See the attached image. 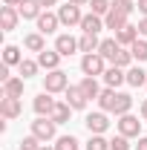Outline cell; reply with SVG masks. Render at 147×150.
<instances>
[{
    "mask_svg": "<svg viewBox=\"0 0 147 150\" xmlns=\"http://www.w3.org/2000/svg\"><path fill=\"white\" fill-rule=\"evenodd\" d=\"M81 72H84V75H92V78L104 75V72H107V58L98 55V52L84 55V58H81Z\"/></svg>",
    "mask_w": 147,
    "mask_h": 150,
    "instance_id": "1",
    "label": "cell"
},
{
    "mask_svg": "<svg viewBox=\"0 0 147 150\" xmlns=\"http://www.w3.org/2000/svg\"><path fill=\"white\" fill-rule=\"evenodd\" d=\"M66 87H69V78L64 69H52V72L43 75V93H66Z\"/></svg>",
    "mask_w": 147,
    "mask_h": 150,
    "instance_id": "2",
    "label": "cell"
},
{
    "mask_svg": "<svg viewBox=\"0 0 147 150\" xmlns=\"http://www.w3.org/2000/svg\"><path fill=\"white\" fill-rule=\"evenodd\" d=\"M55 130H58V124L52 121V118H43V115H37L35 121H32V136H37L43 144L55 139Z\"/></svg>",
    "mask_w": 147,
    "mask_h": 150,
    "instance_id": "3",
    "label": "cell"
},
{
    "mask_svg": "<svg viewBox=\"0 0 147 150\" xmlns=\"http://www.w3.org/2000/svg\"><path fill=\"white\" fill-rule=\"evenodd\" d=\"M84 124H87L90 136H104V133L110 130V118H107V112H104V110H98V112H90V115L84 118Z\"/></svg>",
    "mask_w": 147,
    "mask_h": 150,
    "instance_id": "4",
    "label": "cell"
},
{
    "mask_svg": "<svg viewBox=\"0 0 147 150\" xmlns=\"http://www.w3.org/2000/svg\"><path fill=\"white\" fill-rule=\"evenodd\" d=\"M58 20H61V26H81L84 12H81V6H75V3H64V6L58 9Z\"/></svg>",
    "mask_w": 147,
    "mask_h": 150,
    "instance_id": "5",
    "label": "cell"
},
{
    "mask_svg": "<svg viewBox=\"0 0 147 150\" xmlns=\"http://www.w3.org/2000/svg\"><path fill=\"white\" fill-rule=\"evenodd\" d=\"M115 127H118V133L121 136H127V139H139L141 136V121L136 118V115H118V121H115Z\"/></svg>",
    "mask_w": 147,
    "mask_h": 150,
    "instance_id": "6",
    "label": "cell"
},
{
    "mask_svg": "<svg viewBox=\"0 0 147 150\" xmlns=\"http://www.w3.org/2000/svg\"><path fill=\"white\" fill-rule=\"evenodd\" d=\"M0 115H3L6 121H12V118H20V115H23V104H20V98L3 95V98H0Z\"/></svg>",
    "mask_w": 147,
    "mask_h": 150,
    "instance_id": "7",
    "label": "cell"
},
{
    "mask_svg": "<svg viewBox=\"0 0 147 150\" xmlns=\"http://www.w3.org/2000/svg\"><path fill=\"white\" fill-rule=\"evenodd\" d=\"M55 104H58V101L52 98V93H40V95L32 98V110H35L37 115H43V118H49V115H52Z\"/></svg>",
    "mask_w": 147,
    "mask_h": 150,
    "instance_id": "8",
    "label": "cell"
},
{
    "mask_svg": "<svg viewBox=\"0 0 147 150\" xmlns=\"http://www.w3.org/2000/svg\"><path fill=\"white\" fill-rule=\"evenodd\" d=\"M20 23V12L18 6H0V26H3V32H12V29H18Z\"/></svg>",
    "mask_w": 147,
    "mask_h": 150,
    "instance_id": "9",
    "label": "cell"
},
{
    "mask_svg": "<svg viewBox=\"0 0 147 150\" xmlns=\"http://www.w3.org/2000/svg\"><path fill=\"white\" fill-rule=\"evenodd\" d=\"M61 52L58 49H43V52H37V64H40V69H46V72H52V69H61L58 64H61Z\"/></svg>",
    "mask_w": 147,
    "mask_h": 150,
    "instance_id": "10",
    "label": "cell"
},
{
    "mask_svg": "<svg viewBox=\"0 0 147 150\" xmlns=\"http://www.w3.org/2000/svg\"><path fill=\"white\" fill-rule=\"evenodd\" d=\"M18 12H20L23 20H37L40 15H43V6H40V0H20Z\"/></svg>",
    "mask_w": 147,
    "mask_h": 150,
    "instance_id": "11",
    "label": "cell"
},
{
    "mask_svg": "<svg viewBox=\"0 0 147 150\" xmlns=\"http://www.w3.org/2000/svg\"><path fill=\"white\" fill-rule=\"evenodd\" d=\"M35 23H37V32H40V35H52L58 26H61V20H58L55 12H43V15L35 20Z\"/></svg>",
    "mask_w": 147,
    "mask_h": 150,
    "instance_id": "12",
    "label": "cell"
},
{
    "mask_svg": "<svg viewBox=\"0 0 147 150\" xmlns=\"http://www.w3.org/2000/svg\"><path fill=\"white\" fill-rule=\"evenodd\" d=\"M101 29H107V26H104V18H98V15H84V20H81V32H84V35H98V32H101Z\"/></svg>",
    "mask_w": 147,
    "mask_h": 150,
    "instance_id": "13",
    "label": "cell"
},
{
    "mask_svg": "<svg viewBox=\"0 0 147 150\" xmlns=\"http://www.w3.org/2000/svg\"><path fill=\"white\" fill-rule=\"evenodd\" d=\"M101 78H104V84H107L110 90H118V87H121V84L127 81V72H124L121 67H110V69L101 75Z\"/></svg>",
    "mask_w": 147,
    "mask_h": 150,
    "instance_id": "14",
    "label": "cell"
},
{
    "mask_svg": "<svg viewBox=\"0 0 147 150\" xmlns=\"http://www.w3.org/2000/svg\"><path fill=\"white\" fill-rule=\"evenodd\" d=\"M55 49H58L64 58H69V55L78 52V40H75L72 35H58V38H55Z\"/></svg>",
    "mask_w": 147,
    "mask_h": 150,
    "instance_id": "15",
    "label": "cell"
},
{
    "mask_svg": "<svg viewBox=\"0 0 147 150\" xmlns=\"http://www.w3.org/2000/svg\"><path fill=\"white\" fill-rule=\"evenodd\" d=\"M130 110H133V95H130V93H115L110 112H115V115H127Z\"/></svg>",
    "mask_w": 147,
    "mask_h": 150,
    "instance_id": "16",
    "label": "cell"
},
{
    "mask_svg": "<svg viewBox=\"0 0 147 150\" xmlns=\"http://www.w3.org/2000/svg\"><path fill=\"white\" fill-rule=\"evenodd\" d=\"M87 95H84V90L81 87H66V104L72 107V110H84L87 107Z\"/></svg>",
    "mask_w": 147,
    "mask_h": 150,
    "instance_id": "17",
    "label": "cell"
},
{
    "mask_svg": "<svg viewBox=\"0 0 147 150\" xmlns=\"http://www.w3.org/2000/svg\"><path fill=\"white\" fill-rule=\"evenodd\" d=\"M118 52H121V43H118L115 38H104V40H101V46H98V55H104L110 64L115 61V55H118Z\"/></svg>",
    "mask_w": 147,
    "mask_h": 150,
    "instance_id": "18",
    "label": "cell"
},
{
    "mask_svg": "<svg viewBox=\"0 0 147 150\" xmlns=\"http://www.w3.org/2000/svg\"><path fill=\"white\" fill-rule=\"evenodd\" d=\"M139 38H141V35H139V26H133V23H127L121 32H115V40H118L121 46H133Z\"/></svg>",
    "mask_w": 147,
    "mask_h": 150,
    "instance_id": "19",
    "label": "cell"
},
{
    "mask_svg": "<svg viewBox=\"0 0 147 150\" xmlns=\"http://www.w3.org/2000/svg\"><path fill=\"white\" fill-rule=\"evenodd\" d=\"M81 90H84V95L90 98V101H98V95H101V87H98V81L92 78V75H84L81 78V84H78Z\"/></svg>",
    "mask_w": 147,
    "mask_h": 150,
    "instance_id": "20",
    "label": "cell"
},
{
    "mask_svg": "<svg viewBox=\"0 0 147 150\" xmlns=\"http://www.w3.org/2000/svg\"><path fill=\"white\" fill-rule=\"evenodd\" d=\"M23 46H26L29 52H43V49H46V40H43L40 32H29V35L23 38Z\"/></svg>",
    "mask_w": 147,
    "mask_h": 150,
    "instance_id": "21",
    "label": "cell"
},
{
    "mask_svg": "<svg viewBox=\"0 0 147 150\" xmlns=\"http://www.w3.org/2000/svg\"><path fill=\"white\" fill-rule=\"evenodd\" d=\"M69 115H72V107H69L66 101H58V104H55V110H52V115H49V118H52L55 124H66V121H69Z\"/></svg>",
    "mask_w": 147,
    "mask_h": 150,
    "instance_id": "22",
    "label": "cell"
},
{
    "mask_svg": "<svg viewBox=\"0 0 147 150\" xmlns=\"http://www.w3.org/2000/svg\"><path fill=\"white\" fill-rule=\"evenodd\" d=\"M98 46H101L98 35H81V38H78V49H81L84 55H90V52H98Z\"/></svg>",
    "mask_w": 147,
    "mask_h": 150,
    "instance_id": "23",
    "label": "cell"
},
{
    "mask_svg": "<svg viewBox=\"0 0 147 150\" xmlns=\"http://www.w3.org/2000/svg\"><path fill=\"white\" fill-rule=\"evenodd\" d=\"M23 81H26V78H15V75H12V78H9V81L3 84V95L20 98V95H23Z\"/></svg>",
    "mask_w": 147,
    "mask_h": 150,
    "instance_id": "24",
    "label": "cell"
},
{
    "mask_svg": "<svg viewBox=\"0 0 147 150\" xmlns=\"http://www.w3.org/2000/svg\"><path fill=\"white\" fill-rule=\"evenodd\" d=\"M127 84L130 87H147V72L141 67H130L127 69Z\"/></svg>",
    "mask_w": 147,
    "mask_h": 150,
    "instance_id": "25",
    "label": "cell"
},
{
    "mask_svg": "<svg viewBox=\"0 0 147 150\" xmlns=\"http://www.w3.org/2000/svg\"><path fill=\"white\" fill-rule=\"evenodd\" d=\"M104 26H107V29H112V32H121V29L127 26V18H124V15H118V12H112V9H110V15L104 18Z\"/></svg>",
    "mask_w": 147,
    "mask_h": 150,
    "instance_id": "26",
    "label": "cell"
},
{
    "mask_svg": "<svg viewBox=\"0 0 147 150\" xmlns=\"http://www.w3.org/2000/svg\"><path fill=\"white\" fill-rule=\"evenodd\" d=\"M20 61H23V55H20L18 46H3V64H9V67H20Z\"/></svg>",
    "mask_w": 147,
    "mask_h": 150,
    "instance_id": "27",
    "label": "cell"
},
{
    "mask_svg": "<svg viewBox=\"0 0 147 150\" xmlns=\"http://www.w3.org/2000/svg\"><path fill=\"white\" fill-rule=\"evenodd\" d=\"M130 52H133V61L144 64V61H147V38H139V40L130 46Z\"/></svg>",
    "mask_w": 147,
    "mask_h": 150,
    "instance_id": "28",
    "label": "cell"
},
{
    "mask_svg": "<svg viewBox=\"0 0 147 150\" xmlns=\"http://www.w3.org/2000/svg\"><path fill=\"white\" fill-rule=\"evenodd\" d=\"M37 69H40V64H37V61H29V58H23L20 67H18L20 78H32V75H37Z\"/></svg>",
    "mask_w": 147,
    "mask_h": 150,
    "instance_id": "29",
    "label": "cell"
},
{
    "mask_svg": "<svg viewBox=\"0 0 147 150\" xmlns=\"http://www.w3.org/2000/svg\"><path fill=\"white\" fill-rule=\"evenodd\" d=\"M115 93H118V90H110V87H107V90H101V95H98V107H101L104 112L112 110V98H115Z\"/></svg>",
    "mask_w": 147,
    "mask_h": 150,
    "instance_id": "30",
    "label": "cell"
},
{
    "mask_svg": "<svg viewBox=\"0 0 147 150\" xmlns=\"http://www.w3.org/2000/svg\"><path fill=\"white\" fill-rule=\"evenodd\" d=\"M90 6H92V15L107 18V15H110V9H112V0H90Z\"/></svg>",
    "mask_w": 147,
    "mask_h": 150,
    "instance_id": "31",
    "label": "cell"
},
{
    "mask_svg": "<svg viewBox=\"0 0 147 150\" xmlns=\"http://www.w3.org/2000/svg\"><path fill=\"white\" fill-rule=\"evenodd\" d=\"M112 12H118V15L130 18V15L136 12V3H133V0H112Z\"/></svg>",
    "mask_w": 147,
    "mask_h": 150,
    "instance_id": "32",
    "label": "cell"
},
{
    "mask_svg": "<svg viewBox=\"0 0 147 150\" xmlns=\"http://www.w3.org/2000/svg\"><path fill=\"white\" fill-rule=\"evenodd\" d=\"M130 64H133V52L121 46V52L115 55V61H112V67H121V69H130Z\"/></svg>",
    "mask_w": 147,
    "mask_h": 150,
    "instance_id": "33",
    "label": "cell"
},
{
    "mask_svg": "<svg viewBox=\"0 0 147 150\" xmlns=\"http://www.w3.org/2000/svg\"><path fill=\"white\" fill-rule=\"evenodd\" d=\"M55 150H78V139H75L72 133L69 136H61L55 142Z\"/></svg>",
    "mask_w": 147,
    "mask_h": 150,
    "instance_id": "34",
    "label": "cell"
},
{
    "mask_svg": "<svg viewBox=\"0 0 147 150\" xmlns=\"http://www.w3.org/2000/svg\"><path fill=\"white\" fill-rule=\"evenodd\" d=\"M87 150H110V142H107L104 136H90V142H87Z\"/></svg>",
    "mask_w": 147,
    "mask_h": 150,
    "instance_id": "35",
    "label": "cell"
},
{
    "mask_svg": "<svg viewBox=\"0 0 147 150\" xmlns=\"http://www.w3.org/2000/svg\"><path fill=\"white\" fill-rule=\"evenodd\" d=\"M20 150H43V142H40L37 136H26V139L20 142Z\"/></svg>",
    "mask_w": 147,
    "mask_h": 150,
    "instance_id": "36",
    "label": "cell"
},
{
    "mask_svg": "<svg viewBox=\"0 0 147 150\" xmlns=\"http://www.w3.org/2000/svg\"><path fill=\"white\" fill-rule=\"evenodd\" d=\"M110 150H130V139H127V136H121V133L112 136V139H110Z\"/></svg>",
    "mask_w": 147,
    "mask_h": 150,
    "instance_id": "37",
    "label": "cell"
},
{
    "mask_svg": "<svg viewBox=\"0 0 147 150\" xmlns=\"http://www.w3.org/2000/svg\"><path fill=\"white\" fill-rule=\"evenodd\" d=\"M139 35H141V38H147V18H141V20H139Z\"/></svg>",
    "mask_w": 147,
    "mask_h": 150,
    "instance_id": "38",
    "label": "cell"
},
{
    "mask_svg": "<svg viewBox=\"0 0 147 150\" xmlns=\"http://www.w3.org/2000/svg\"><path fill=\"white\" fill-rule=\"evenodd\" d=\"M136 6H139V12H141V18H147V0H139Z\"/></svg>",
    "mask_w": 147,
    "mask_h": 150,
    "instance_id": "39",
    "label": "cell"
},
{
    "mask_svg": "<svg viewBox=\"0 0 147 150\" xmlns=\"http://www.w3.org/2000/svg\"><path fill=\"white\" fill-rule=\"evenodd\" d=\"M136 150H147V136H139V144H136Z\"/></svg>",
    "mask_w": 147,
    "mask_h": 150,
    "instance_id": "40",
    "label": "cell"
},
{
    "mask_svg": "<svg viewBox=\"0 0 147 150\" xmlns=\"http://www.w3.org/2000/svg\"><path fill=\"white\" fill-rule=\"evenodd\" d=\"M139 112H141V121H147V98L141 101V107H139Z\"/></svg>",
    "mask_w": 147,
    "mask_h": 150,
    "instance_id": "41",
    "label": "cell"
},
{
    "mask_svg": "<svg viewBox=\"0 0 147 150\" xmlns=\"http://www.w3.org/2000/svg\"><path fill=\"white\" fill-rule=\"evenodd\" d=\"M58 0H40V6H43V9H46V6H55Z\"/></svg>",
    "mask_w": 147,
    "mask_h": 150,
    "instance_id": "42",
    "label": "cell"
},
{
    "mask_svg": "<svg viewBox=\"0 0 147 150\" xmlns=\"http://www.w3.org/2000/svg\"><path fill=\"white\" fill-rule=\"evenodd\" d=\"M66 3H75V6H87L90 0H66Z\"/></svg>",
    "mask_w": 147,
    "mask_h": 150,
    "instance_id": "43",
    "label": "cell"
},
{
    "mask_svg": "<svg viewBox=\"0 0 147 150\" xmlns=\"http://www.w3.org/2000/svg\"><path fill=\"white\" fill-rule=\"evenodd\" d=\"M3 6H20V0H3Z\"/></svg>",
    "mask_w": 147,
    "mask_h": 150,
    "instance_id": "44",
    "label": "cell"
},
{
    "mask_svg": "<svg viewBox=\"0 0 147 150\" xmlns=\"http://www.w3.org/2000/svg\"><path fill=\"white\" fill-rule=\"evenodd\" d=\"M43 150H55V147H46V144H43Z\"/></svg>",
    "mask_w": 147,
    "mask_h": 150,
    "instance_id": "45",
    "label": "cell"
}]
</instances>
